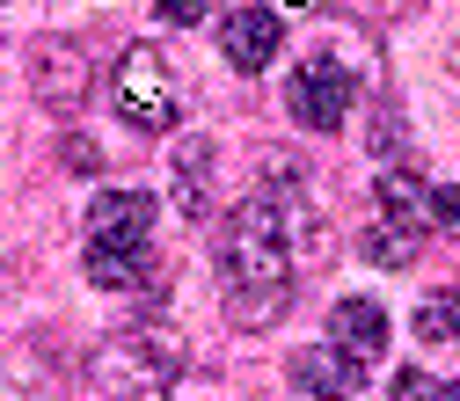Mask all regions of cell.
Wrapping results in <instances>:
<instances>
[{"mask_svg": "<svg viewBox=\"0 0 460 401\" xmlns=\"http://www.w3.org/2000/svg\"><path fill=\"white\" fill-rule=\"evenodd\" d=\"M293 226H300V190H249L219 219L212 248L234 328H270L293 307Z\"/></svg>", "mask_w": 460, "mask_h": 401, "instance_id": "obj_1", "label": "cell"}, {"mask_svg": "<svg viewBox=\"0 0 460 401\" xmlns=\"http://www.w3.org/2000/svg\"><path fill=\"white\" fill-rule=\"evenodd\" d=\"M88 379H95L102 401H176V387H183V351H176L168 336L132 328V336L95 343Z\"/></svg>", "mask_w": 460, "mask_h": 401, "instance_id": "obj_2", "label": "cell"}, {"mask_svg": "<svg viewBox=\"0 0 460 401\" xmlns=\"http://www.w3.org/2000/svg\"><path fill=\"white\" fill-rule=\"evenodd\" d=\"M110 102L132 132H168L183 125V81L168 74V59L154 44H125V59L110 66Z\"/></svg>", "mask_w": 460, "mask_h": 401, "instance_id": "obj_3", "label": "cell"}, {"mask_svg": "<svg viewBox=\"0 0 460 401\" xmlns=\"http://www.w3.org/2000/svg\"><path fill=\"white\" fill-rule=\"evenodd\" d=\"M351 102H358V81H351L343 59H300L293 88H285V109H293L307 132H336L351 118Z\"/></svg>", "mask_w": 460, "mask_h": 401, "instance_id": "obj_4", "label": "cell"}, {"mask_svg": "<svg viewBox=\"0 0 460 401\" xmlns=\"http://www.w3.org/2000/svg\"><path fill=\"white\" fill-rule=\"evenodd\" d=\"M22 66H30V88H37L44 109L74 118V109L88 102V59H81V44H66V37H37Z\"/></svg>", "mask_w": 460, "mask_h": 401, "instance_id": "obj_5", "label": "cell"}, {"mask_svg": "<svg viewBox=\"0 0 460 401\" xmlns=\"http://www.w3.org/2000/svg\"><path fill=\"white\" fill-rule=\"evenodd\" d=\"M219 51H226V66H234V74H263L278 51H285V22L263 8V0H242V8L219 22Z\"/></svg>", "mask_w": 460, "mask_h": 401, "instance_id": "obj_6", "label": "cell"}, {"mask_svg": "<svg viewBox=\"0 0 460 401\" xmlns=\"http://www.w3.org/2000/svg\"><path fill=\"white\" fill-rule=\"evenodd\" d=\"M154 234V197L146 190H102L88 205V241H110V248H139Z\"/></svg>", "mask_w": 460, "mask_h": 401, "instance_id": "obj_7", "label": "cell"}, {"mask_svg": "<svg viewBox=\"0 0 460 401\" xmlns=\"http://www.w3.org/2000/svg\"><path fill=\"white\" fill-rule=\"evenodd\" d=\"M293 387L314 394V401H351V394L366 387V365H358V358H343L336 343H314V351L293 358Z\"/></svg>", "mask_w": 460, "mask_h": 401, "instance_id": "obj_8", "label": "cell"}, {"mask_svg": "<svg viewBox=\"0 0 460 401\" xmlns=\"http://www.w3.org/2000/svg\"><path fill=\"white\" fill-rule=\"evenodd\" d=\"M329 343H336L343 358L373 365V358L387 351V314H380V300H336V307H329Z\"/></svg>", "mask_w": 460, "mask_h": 401, "instance_id": "obj_9", "label": "cell"}, {"mask_svg": "<svg viewBox=\"0 0 460 401\" xmlns=\"http://www.w3.org/2000/svg\"><path fill=\"white\" fill-rule=\"evenodd\" d=\"M81 270H88V284H95V292H146V284H154V256H146V241H139V248L88 241Z\"/></svg>", "mask_w": 460, "mask_h": 401, "instance_id": "obj_10", "label": "cell"}, {"mask_svg": "<svg viewBox=\"0 0 460 401\" xmlns=\"http://www.w3.org/2000/svg\"><path fill=\"white\" fill-rule=\"evenodd\" d=\"M168 176H176V183H168V197H176V212L183 219H198L205 212V197H212V139H183L176 146V168H168Z\"/></svg>", "mask_w": 460, "mask_h": 401, "instance_id": "obj_11", "label": "cell"}, {"mask_svg": "<svg viewBox=\"0 0 460 401\" xmlns=\"http://www.w3.org/2000/svg\"><path fill=\"white\" fill-rule=\"evenodd\" d=\"M417 248H424V234H417V219H373L366 234H358V256L366 263H380V270H410L417 263Z\"/></svg>", "mask_w": 460, "mask_h": 401, "instance_id": "obj_12", "label": "cell"}, {"mask_svg": "<svg viewBox=\"0 0 460 401\" xmlns=\"http://www.w3.org/2000/svg\"><path fill=\"white\" fill-rule=\"evenodd\" d=\"M410 328H417V343H460V284H438Z\"/></svg>", "mask_w": 460, "mask_h": 401, "instance_id": "obj_13", "label": "cell"}, {"mask_svg": "<svg viewBox=\"0 0 460 401\" xmlns=\"http://www.w3.org/2000/svg\"><path fill=\"white\" fill-rule=\"evenodd\" d=\"M373 190H380V212H387V219H417V212H424V183L410 176V168H387V176H373Z\"/></svg>", "mask_w": 460, "mask_h": 401, "instance_id": "obj_14", "label": "cell"}, {"mask_svg": "<svg viewBox=\"0 0 460 401\" xmlns=\"http://www.w3.org/2000/svg\"><path fill=\"white\" fill-rule=\"evenodd\" d=\"M424 212L446 226V234H460V183H438V190H424Z\"/></svg>", "mask_w": 460, "mask_h": 401, "instance_id": "obj_15", "label": "cell"}, {"mask_svg": "<svg viewBox=\"0 0 460 401\" xmlns=\"http://www.w3.org/2000/svg\"><path fill=\"white\" fill-rule=\"evenodd\" d=\"M154 15H161L168 30H198V22H205V0H154Z\"/></svg>", "mask_w": 460, "mask_h": 401, "instance_id": "obj_16", "label": "cell"}, {"mask_svg": "<svg viewBox=\"0 0 460 401\" xmlns=\"http://www.w3.org/2000/svg\"><path fill=\"white\" fill-rule=\"evenodd\" d=\"M431 394H438V387H431V379H424L417 365H410V372H402V379H394V401H431Z\"/></svg>", "mask_w": 460, "mask_h": 401, "instance_id": "obj_17", "label": "cell"}, {"mask_svg": "<svg viewBox=\"0 0 460 401\" xmlns=\"http://www.w3.org/2000/svg\"><path fill=\"white\" fill-rule=\"evenodd\" d=\"M394 139H402V125H394V118H387V109H380V125H373V146H380V153H387V146H394Z\"/></svg>", "mask_w": 460, "mask_h": 401, "instance_id": "obj_18", "label": "cell"}, {"mask_svg": "<svg viewBox=\"0 0 460 401\" xmlns=\"http://www.w3.org/2000/svg\"><path fill=\"white\" fill-rule=\"evenodd\" d=\"M0 401H30V394H22V387H15L8 372H0Z\"/></svg>", "mask_w": 460, "mask_h": 401, "instance_id": "obj_19", "label": "cell"}, {"mask_svg": "<svg viewBox=\"0 0 460 401\" xmlns=\"http://www.w3.org/2000/svg\"><path fill=\"white\" fill-rule=\"evenodd\" d=\"M431 401H460V379H453V387H438V394H431Z\"/></svg>", "mask_w": 460, "mask_h": 401, "instance_id": "obj_20", "label": "cell"}]
</instances>
